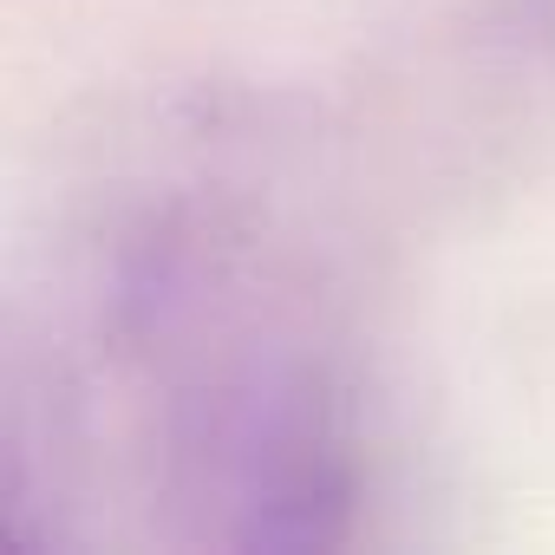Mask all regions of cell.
<instances>
[{
  "label": "cell",
  "instance_id": "1",
  "mask_svg": "<svg viewBox=\"0 0 555 555\" xmlns=\"http://www.w3.org/2000/svg\"><path fill=\"white\" fill-rule=\"evenodd\" d=\"M99 340L138 386L151 503L183 542L301 555L353 535V392L229 216H138L99 274Z\"/></svg>",
  "mask_w": 555,
  "mask_h": 555
}]
</instances>
